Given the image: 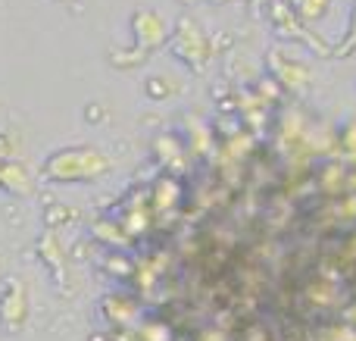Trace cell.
<instances>
[{"instance_id":"6da1fadb","label":"cell","mask_w":356,"mask_h":341,"mask_svg":"<svg viewBox=\"0 0 356 341\" xmlns=\"http://www.w3.org/2000/svg\"><path fill=\"white\" fill-rule=\"evenodd\" d=\"M328 6H332V0H297V13L303 22H319L328 13Z\"/></svg>"},{"instance_id":"7a4b0ae2","label":"cell","mask_w":356,"mask_h":341,"mask_svg":"<svg viewBox=\"0 0 356 341\" xmlns=\"http://www.w3.org/2000/svg\"><path fill=\"white\" fill-rule=\"evenodd\" d=\"M356 54V3H353V10H350V19H347V31H344V38L338 41V47H334V56H350Z\"/></svg>"},{"instance_id":"3957f363","label":"cell","mask_w":356,"mask_h":341,"mask_svg":"<svg viewBox=\"0 0 356 341\" xmlns=\"http://www.w3.org/2000/svg\"><path fill=\"white\" fill-rule=\"evenodd\" d=\"M338 141H341V148H344L347 154H353V157H356V119H347V122L341 125Z\"/></svg>"}]
</instances>
